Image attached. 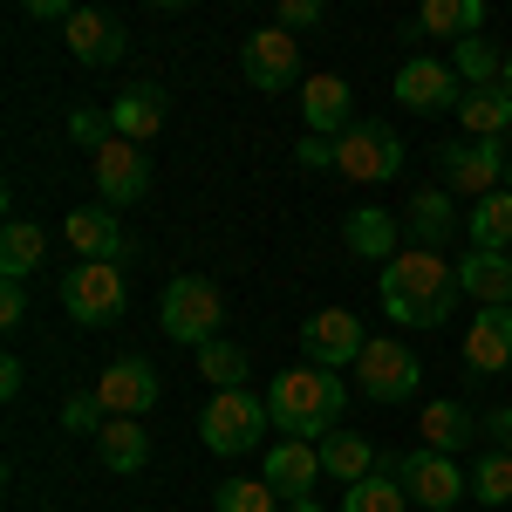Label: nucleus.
Masks as SVG:
<instances>
[{"label": "nucleus", "mask_w": 512, "mask_h": 512, "mask_svg": "<svg viewBox=\"0 0 512 512\" xmlns=\"http://www.w3.org/2000/svg\"><path fill=\"white\" fill-rule=\"evenodd\" d=\"M294 164H301V171H335V144H328V137H301V144H294Z\"/></svg>", "instance_id": "58836bf2"}, {"label": "nucleus", "mask_w": 512, "mask_h": 512, "mask_svg": "<svg viewBox=\"0 0 512 512\" xmlns=\"http://www.w3.org/2000/svg\"><path fill=\"white\" fill-rule=\"evenodd\" d=\"M69 137H76L82 151L96 158V151H103V144L117 137V123H110V110H69Z\"/></svg>", "instance_id": "c9c22d12"}, {"label": "nucleus", "mask_w": 512, "mask_h": 512, "mask_svg": "<svg viewBox=\"0 0 512 512\" xmlns=\"http://www.w3.org/2000/svg\"><path fill=\"white\" fill-rule=\"evenodd\" d=\"M335 171L355 178V185H390L403 171V137L376 117H355L342 137H335Z\"/></svg>", "instance_id": "39448f33"}, {"label": "nucleus", "mask_w": 512, "mask_h": 512, "mask_svg": "<svg viewBox=\"0 0 512 512\" xmlns=\"http://www.w3.org/2000/svg\"><path fill=\"white\" fill-rule=\"evenodd\" d=\"M260 431H274V417H267V396H253V390H212L205 410H198V437H205L219 458L253 451Z\"/></svg>", "instance_id": "20e7f679"}, {"label": "nucleus", "mask_w": 512, "mask_h": 512, "mask_svg": "<svg viewBox=\"0 0 512 512\" xmlns=\"http://www.w3.org/2000/svg\"><path fill=\"white\" fill-rule=\"evenodd\" d=\"M499 89H506V96H512V48H506V76H499Z\"/></svg>", "instance_id": "a18cd8bd"}, {"label": "nucleus", "mask_w": 512, "mask_h": 512, "mask_svg": "<svg viewBox=\"0 0 512 512\" xmlns=\"http://www.w3.org/2000/svg\"><path fill=\"white\" fill-rule=\"evenodd\" d=\"M342 512H410V492L396 485L390 458H383V472H376V478H362V485L342 492Z\"/></svg>", "instance_id": "473e14b6"}, {"label": "nucleus", "mask_w": 512, "mask_h": 512, "mask_svg": "<svg viewBox=\"0 0 512 512\" xmlns=\"http://www.w3.org/2000/svg\"><path fill=\"white\" fill-rule=\"evenodd\" d=\"M506 144L499 137H458V144H444L437 151V178H444V192H465L478 205V198L506 192Z\"/></svg>", "instance_id": "423d86ee"}, {"label": "nucleus", "mask_w": 512, "mask_h": 512, "mask_svg": "<svg viewBox=\"0 0 512 512\" xmlns=\"http://www.w3.org/2000/svg\"><path fill=\"white\" fill-rule=\"evenodd\" d=\"M219 321H226V301H219V287L198 274H171L164 280V301H158V328L171 342H185V349H205V342H219Z\"/></svg>", "instance_id": "7ed1b4c3"}, {"label": "nucleus", "mask_w": 512, "mask_h": 512, "mask_svg": "<svg viewBox=\"0 0 512 512\" xmlns=\"http://www.w3.org/2000/svg\"><path fill=\"white\" fill-rule=\"evenodd\" d=\"M458 123H465V137H506L512 130V96L506 89H465Z\"/></svg>", "instance_id": "2f4dec72"}, {"label": "nucleus", "mask_w": 512, "mask_h": 512, "mask_svg": "<svg viewBox=\"0 0 512 512\" xmlns=\"http://www.w3.org/2000/svg\"><path fill=\"white\" fill-rule=\"evenodd\" d=\"M41 512H62V506H41Z\"/></svg>", "instance_id": "de8ad7c7"}, {"label": "nucleus", "mask_w": 512, "mask_h": 512, "mask_svg": "<svg viewBox=\"0 0 512 512\" xmlns=\"http://www.w3.org/2000/svg\"><path fill=\"white\" fill-rule=\"evenodd\" d=\"M458 294H472L478 308H512V253H465Z\"/></svg>", "instance_id": "5701e85b"}, {"label": "nucleus", "mask_w": 512, "mask_h": 512, "mask_svg": "<svg viewBox=\"0 0 512 512\" xmlns=\"http://www.w3.org/2000/svg\"><path fill=\"white\" fill-rule=\"evenodd\" d=\"M458 226H465V219L451 212V192H444V185H424V192H410V205H403V233H410L417 253H437Z\"/></svg>", "instance_id": "412c9836"}, {"label": "nucleus", "mask_w": 512, "mask_h": 512, "mask_svg": "<svg viewBox=\"0 0 512 512\" xmlns=\"http://www.w3.org/2000/svg\"><path fill=\"white\" fill-rule=\"evenodd\" d=\"M465 369L472 376H506L512 369V308H478L465 328Z\"/></svg>", "instance_id": "aec40b11"}, {"label": "nucleus", "mask_w": 512, "mask_h": 512, "mask_svg": "<svg viewBox=\"0 0 512 512\" xmlns=\"http://www.w3.org/2000/svg\"><path fill=\"white\" fill-rule=\"evenodd\" d=\"M287 499H280L267 478H226L219 492H212V512H280Z\"/></svg>", "instance_id": "f704fd0d"}, {"label": "nucleus", "mask_w": 512, "mask_h": 512, "mask_svg": "<svg viewBox=\"0 0 512 512\" xmlns=\"http://www.w3.org/2000/svg\"><path fill=\"white\" fill-rule=\"evenodd\" d=\"M465 294H458V267L444 260V253H396L390 267H383V315L403 321V328H444L451 308H458Z\"/></svg>", "instance_id": "f257e3e1"}, {"label": "nucleus", "mask_w": 512, "mask_h": 512, "mask_svg": "<svg viewBox=\"0 0 512 512\" xmlns=\"http://www.w3.org/2000/svg\"><path fill=\"white\" fill-rule=\"evenodd\" d=\"M451 76L465 82V89H499V76H506V48H492L485 35L451 41Z\"/></svg>", "instance_id": "c756f323"}, {"label": "nucleus", "mask_w": 512, "mask_h": 512, "mask_svg": "<svg viewBox=\"0 0 512 512\" xmlns=\"http://www.w3.org/2000/svg\"><path fill=\"white\" fill-rule=\"evenodd\" d=\"M321 472L342 478V485H362V478L383 472V451H376L369 437H355V431H335V437H321Z\"/></svg>", "instance_id": "a878e982"}, {"label": "nucleus", "mask_w": 512, "mask_h": 512, "mask_svg": "<svg viewBox=\"0 0 512 512\" xmlns=\"http://www.w3.org/2000/svg\"><path fill=\"white\" fill-rule=\"evenodd\" d=\"M342 403H349V390L335 369H280L274 390H267V417H274V431L321 444V437H335Z\"/></svg>", "instance_id": "f03ea898"}, {"label": "nucleus", "mask_w": 512, "mask_h": 512, "mask_svg": "<svg viewBox=\"0 0 512 512\" xmlns=\"http://www.w3.org/2000/svg\"><path fill=\"white\" fill-rule=\"evenodd\" d=\"M396 103H403V110H451V117H458V103H465V82L451 76V62L410 55V62L396 69Z\"/></svg>", "instance_id": "2eb2a0df"}, {"label": "nucleus", "mask_w": 512, "mask_h": 512, "mask_svg": "<svg viewBox=\"0 0 512 512\" xmlns=\"http://www.w3.org/2000/svg\"><path fill=\"white\" fill-rule=\"evenodd\" d=\"M62 41H69V55L89 62V69H110L130 55V35H123L117 14H103V7H76L69 21H62Z\"/></svg>", "instance_id": "dca6fc26"}, {"label": "nucleus", "mask_w": 512, "mask_h": 512, "mask_svg": "<svg viewBox=\"0 0 512 512\" xmlns=\"http://www.w3.org/2000/svg\"><path fill=\"white\" fill-rule=\"evenodd\" d=\"M390 472L396 485L410 492V506H424V512H451L458 499H472V485H465V465L458 458H444V451H403V458H390Z\"/></svg>", "instance_id": "6e6552de"}, {"label": "nucleus", "mask_w": 512, "mask_h": 512, "mask_svg": "<svg viewBox=\"0 0 512 512\" xmlns=\"http://www.w3.org/2000/svg\"><path fill=\"white\" fill-rule=\"evenodd\" d=\"M274 28H287V35H294V28H321V0H280Z\"/></svg>", "instance_id": "ea45409f"}, {"label": "nucleus", "mask_w": 512, "mask_h": 512, "mask_svg": "<svg viewBox=\"0 0 512 512\" xmlns=\"http://www.w3.org/2000/svg\"><path fill=\"white\" fill-rule=\"evenodd\" d=\"M48 260V233L35 219H7L0 226V280H28Z\"/></svg>", "instance_id": "cd10ccee"}, {"label": "nucleus", "mask_w": 512, "mask_h": 512, "mask_svg": "<svg viewBox=\"0 0 512 512\" xmlns=\"http://www.w3.org/2000/svg\"><path fill=\"white\" fill-rule=\"evenodd\" d=\"M506 192H512V158H506Z\"/></svg>", "instance_id": "49530a36"}, {"label": "nucleus", "mask_w": 512, "mask_h": 512, "mask_svg": "<svg viewBox=\"0 0 512 512\" xmlns=\"http://www.w3.org/2000/svg\"><path fill=\"white\" fill-rule=\"evenodd\" d=\"M280 512H321V506H315V499H287Z\"/></svg>", "instance_id": "c03bdc74"}, {"label": "nucleus", "mask_w": 512, "mask_h": 512, "mask_svg": "<svg viewBox=\"0 0 512 512\" xmlns=\"http://www.w3.org/2000/svg\"><path fill=\"white\" fill-rule=\"evenodd\" d=\"M301 117H308V137H328V144H335V137L355 123V89L321 69V76L301 82Z\"/></svg>", "instance_id": "a211bd4d"}, {"label": "nucleus", "mask_w": 512, "mask_h": 512, "mask_svg": "<svg viewBox=\"0 0 512 512\" xmlns=\"http://www.w3.org/2000/svg\"><path fill=\"white\" fill-rule=\"evenodd\" d=\"M465 485L478 506H512V458L499 444H478V458L465 465Z\"/></svg>", "instance_id": "7c9ffc66"}, {"label": "nucleus", "mask_w": 512, "mask_h": 512, "mask_svg": "<svg viewBox=\"0 0 512 512\" xmlns=\"http://www.w3.org/2000/svg\"><path fill=\"white\" fill-rule=\"evenodd\" d=\"M62 308L76 328H110L130 308V287H123V267L110 260H82L76 274H62Z\"/></svg>", "instance_id": "0eeeda50"}, {"label": "nucleus", "mask_w": 512, "mask_h": 512, "mask_svg": "<svg viewBox=\"0 0 512 512\" xmlns=\"http://www.w3.org/2000/svg\"><path fill=\"white\" fill-rule=\"evenodd\" d=\"M417 437H424V451H444V458H458V451H478V417L458 403V396H431L424 403V417H417Z\"/></svg>", "instance_id": "6ab92c4d"}, {"label": "nucleus", "mask_w": 512, "mask_h": 512, "mask_svg": "<svg viewBox=\"0 0 512 512\" xmlns=\"http://www.w3.org/2000/svg\"><path fill=\"white\" fill-rule=\"evenodd\" d=\"M465 239L472 253H512V192H492L465 212Z\"/></svg>", "instance_id": "c85d7f7f"}, {"label": "nucleus", "mask_w": 512, "mask_h": 512, "mask_svg": "<svg viewBox=\"0 0 512 512\" xmlns=\"http://www.w3.org/2000/svg\"><path fill=\"white\" fill-rule=\"evenodd\" d=\"M28 321V280H0V328Z\"/></svg>", "instance_id": "4c0bfd02"}, {"label": "nucleus", "mask_w": 512, "mask_h": 512, "mask_svg": "<svg viewBox=\"0 0 512 512\" xmlns=\"http://www.w3.org/2000/svg\"><path fill=\"white\" fill-rule=\"evenodd\" d=\"M158 396H164V376L144 362V355H117V362L96 376V403H103V417H144Z\"/></svg>", "instance_id": "9b49d317"}, {"label": "nucleus", "mask_w": 512, "mask_h": 512, "mask_svg": "<svg viewBox=\"0 0 512 512\" xmlns=\"http://www.w3.org/2000/svg\"><path fill=\"white\" fill-rule=\"evenodd\" d=\"M410 35H451V41L485 35V0H424V14L410 21Z\"/></svg>", "instance_id": "bb28decb"}, {"label": "nucleus", "mask_w": 512, "mask_h": 512, "mask_svg": "<svg viewBox=\"0 0 512 512\" xmlns=\"http://www.w3.org/2000/svg\"><path fill=\"white\" fill-rule=\"evenodd\" d=\"M396 239H403V219L376 212V205H362V212L342 219V246H349L355 260H383V267H390V260H396Z\"/></svg>", "instance_id": "393cba45"}, {"label": "nucleus", "mask_w": 512, "mask_h": 512, "mask_svg": "<svg viewBox=\"0 0 512 512\" xmlns=\"http://www.w3.org/2000/svg\"><path fill=\"white\" fill-rule=\"evenodd\" d=\"M96 458H103V472H117V478L144 472V465H151V431H144L137 417H110V424L96 431Z\"/></svg>", "instance_id": "b1692460"}, {"label": "nucleus", "mask_w": 512, "mask_h": 512, "mask_svg": "<svg viewBox=\"0 0 512 512\" xmlns=\"http://www.w3.org/2000/svg\"><path fill=\"white\" fill-rule=\"evenodd\" d=\"M478 431H485V437H492V444L512 458V410H485V417H478Z\"/></svg>", "instance_id": "a19ab883"}, {"label": "nucleus", "mask_w": 512, "mask_h": 512, "mask_svg": "<svg viewBox=\"0 0 512 512\" xmlns=\"http://www.w3.org/2000/svg\"><path fill=\"white\" fill-rule=\"evenodd\" d=\"M198 376H205L212 390H246V349L226 342V335L205 342V349H198Z\"/></svg>", "instance_id": "72a5a7b5"}, {"label": "nucleus", "mask_w": 512, "mask_h": 512, "mask_svg": "<svg viewBox=\"0 0 512 512\" xmlns=\"http://www.w3.org/2000/svg\"><path fill=\"white\" fill-rule=\"evenodd\" d=\"M21 390H28V369H21V355H7V362H0V396L14 403Z\"/></svg>", "instance_id": "79ce46f5"}, {"label": "nucleus", "mask_w": 512, "mask_h": 512, "mask_svg": "<svg viewBox=\"0 0 512 512\" xmlns=\"http://www.w3.org/2000/svg\"><path fill=\"white\" fill-rule=\"evenodd\" d=\"M28 14H35V21H69L76 7H62V0H28Z\"/></svg>", "instance_id": "37998d69"}, {"label": "nucleus", "mask_w": 512, "mask_h": 512, "mask_svg": "<svg viewBox=\"0 0 512 512\" xmlns=\"http://www.w3.org/2000/svg\"><path fill=\"white\" fill-rule=\"evenodd\" d=\"M62 233H69V246H76L82 260H110V267H130V260H137V239L117 226L110 205H76Z\"/></svg>", "instance_id": "4468645a"}, {"label": "nucleus", "mask_w": 512, "mask_h": 512, "mask_svg": "<svg viewBox=\"0 0 512 512\" xmlns=\"http://www.w3.org/2000/svg\"><path fill=\"white\" fill-rule=\"evenodd\" d=\"M62 424H69V431H82V437H96L110 417H103V403H96V390H89V396H69V403H62Z\"/></svg>", "instance_id": "e433bc0d"}, {"label": "nucleus", "mask_w": 512, "mask_h": 512, "mask_svg": "<svg viewBox=\"0 0 512 512\" xmlns=\"http://www.w3.org/2000/svg\"><path fill=\"white\" fill-rule=\"evenodd\" d=\"M355 383L369 390V403H410L417 383H424V362L410 342H396V335H369V349L355 362Z\"/></svg>", "instance_id": "1a4fd4ad"}, {"label": "nucleus", "mask_w": 512, "mask_h": 512, "mask_svg": "<svg viewBox=\"0 0 512 512\" xmlns=\"http://www.w3.org/2000/svg\"><path fill=\"white\" fill-rule=\"evenodd\" d=\"M369 349V335H362V321L349 308H321V315L301 321V355H308V369H355Z\"/></svg>", "instance_id": "9d476101"}, {"label": "nucleus", "mask_w": 512, "mask_h": 512, "mask_svg": "<svg viewBox=\"0 0 512 512\" xmlns=\"http://www.w3.org/2000/svg\"><path fill=\"white\" fill-rule=\"evenodd\" d=\"M110 123H117L123 144H151L164 130V89L158 82H130L117 103H110Z\"/></svg>", "instance_id": "4be33fe9"}, {"label": "nucleus", "mask_w": 512, "mask_h": 512, "mask_svg": "<svg viewBox=\"0 0 512 512\" xmlns=\"http://www.w3.org/2000/svg\"><path fill=\"white\" fill-rule=\"evenodd\" d=\"M260 478L274 485L280 499H315L321 444H308V437H280V444H267V465H260Z\"/></svg>", "instance_id": "f3484780"}, {"label": "nucleus", "mask_w": 512, "mask_h": 512, "mask_svg": "<svg viewBox=\"0 0 512 512\" xmlns=\"http://www.w3.org/2000/svg\"><path fill=\"white\" fill-rule=\"evenodd\" d=\"M89 171H96V198H103V205H137V198H151V158H144V144L110 137V144L89 158Z\"/></svg>", "instance_id": "f8f14e48"}, {"label": "nucleus", "mask_w": 512, "mask_h": 512, "mask_svg": "<svg viewBox=\"0 0 512 512\" xmlns=\"http://www.w3.org/2000/svg\"><path fill=\"white\" fill-rule=\"evenodd\" d=\"M239 69H246V82L260 96H274V89H287V82L301 76V48H294L287 28H253L246 48H239Z\"/></svg>", "instance_id": "ddd939ff"}]
</instances>
